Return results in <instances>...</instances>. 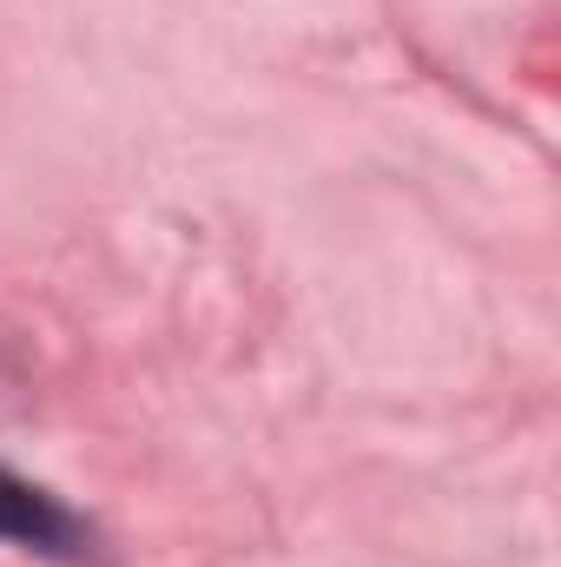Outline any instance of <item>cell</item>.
Here are the masks:
<instances>
[{
    "instance_id": "obj_1",
    "label": "cell",
    "mask_w": 561,
    "mask_h": 567,
    "mask_svg": "<svg viewBox=\"0 0 561 567\" xmlns=\"http://www.w3.org/2000/svg\"><path fill=\"white\" fill-rule=\"evenodd\" d=\"M0 542L33 548V555H80L86 528L33 482H20L13 468H0Z\"/></svg>"
}]
</instances>
